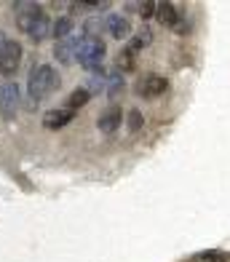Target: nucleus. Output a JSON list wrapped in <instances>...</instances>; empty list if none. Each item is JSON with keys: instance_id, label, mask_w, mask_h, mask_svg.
Returning a JSON list of instances; mask_svg holds the SVG:
<instances>
[{"instance_id": "nucleus-14", "label": "nucleus", "mask_w": 230, "mask_h": 262, "mask_svg": "<svg viewBox=\"0 0 230 262\" xmlns=\"http://www.w3.org/2000/svg\"><path fill=\"white\" fill-rule=\"evenodd\" d=\"M89 99H91V94H89L86 89H75V91L67 97V110H75V113H78L83 104H89Z\"/></svg>"}, {"instance_id": "nucleus-19", "label": "nucleus", "mask_w": 230, "mask_h": 262, "mask_svg": "<svg viewBox=\"0 0 230 262\" xmlns=\"http://www.w3.org/2000/svg\"><path fill=\"white\" fill-rule=\"evenodd\" d=\"M3 46H6V35L0 32V51H3Z\"/></svg>"}, {"instance_id": "nucleus-11", "label": "nucleus", "mask_w": 230, "mask_h": 262, "mask_svg": "<svg viewBox=\"0 0 230 262\" xmlns=\"http://www.w3.org/2000/svg\"><path fill=\"white\" fill-rule=\"evenodd\" d=\"M75 118V110H67V107H56V110H48L43 115V126L48 131H56V128H65L67 123H72Z\"/></svg>"}, {"instance_id": "nucleus-16", "label": "nucleus", "mask_w": 230, "mask_h": 262, "mask_svg": "<svg viewBox=\"0 0 230 262\" xmlns=\"http://www.w3.org/2000/svg\"><path fill=\"white\" fill-rule=\"evenodd\" d=\"M104 91H107V97H110V99H115L118 94L123 91V75H120V73L107 75V89Z\"/></svg>"}, {"instance_id": "nucleus-8", "label": "nucleus", "mask_w": 230, "mask_h": 262, "mask_svg": "<svg viewBox=\"0 0 230 262\" xmlns=\"http://www.w3.org/2000/svg\"><path fill=\"white\" fill-rule=\"evenodd\" d=\"M169 89V80L161 78V75H144L139 83H137V94L142 99H155Z\"/></svg>"}, {"instance_id": "nucleus-18", "label": "nucleus", "mask_w": 230, "mask_h": 262, "mask_svg": "<svg viewBox=\"0 0 230 262\" xmlns=\"http://www.w3.org/2000/svg\"><path fill=\"white\" fill-rule=\"evenodd\" d=\"M137 11H139L142 19H150V16H155V3H150V0H148V3H139Z\"/></svg>"}, {"instance_id": "nucleus-7", "label": "nucleus", "mask_w": 230, "mask_h": 262, "mask_svg": "<svg viewBox=\"0 0 230 262\" xmlns=\"http://www.w3.org/2000/svg\"><path fill=\"white\" fill-rule=\"evenodd\" d=\"M78 49H80V35H70V38L56 40L54 56H56L62 64H72V62L78 59Z\"/></svg>"}, {"instance_id": "nucleus-9", "label": "nucleus", "mask_w": 230, "mask_h": 262, "mask_svg": "<svg viewBox=\"0 0 230 262\" xmlns=\"http://www.w3.org/2000/svg\"><path fill=\"white\" fill-rule=\"evenodd\" d=\"M120 123H123V113H120L118 104H110L99 118H96V126H99L102 134H115L120 128Z\"/></svg>"}, {"instance_id": "nucleus-3", "label": "nucleus", "mask_w": 230, "mask_h": 262, "mask_svg": "<svg viewBox=\"0 0 230 262\" xmlns=\"http://www.w3.org/2000/svg\"><path fill=\"white\" fill-rule=\"evenodd\" d=\"M107 49L102 38H89V35H80V49H78V62L80 67H86L89 73L102 70V59H104Z\"/></svg>"}, {"instance_id": "nucleus-4", "label": "nucleus", "mask_w": 230, "mask_h": 262, "mask_svg": "<svg viewBox=\"0 0 230 262\" xmlns=\"http://www.w3.org/2000/svg\"><path fill=\"white\" fill-rule=\"evenodd\" d=\"M22 102V89L16 80H8L0 86V115L6 118V121H14L16 113H19V104Z\"/></svg>"}, {"instance_id": "nucleus-1", "label": "nucleus", "mask_w": 230, "mask_h": 262, "mask_svg": "<svg viewBox=\"0 0 230 262\" xmlns=\"http://www.w3.org/2000/svg\"><path fill=\"white\" fill-rule=\"evenodd\" d=\"M14 8H16V14H19V19H16L19 30L27 32L35 43L43 40L46 35L51 32V21H48V14H46V11H43L38 3H16Z\"/></svg>"}, {"instance_id": "nucleus-6", "label": "nucleus", "mask_w": 230, "mask_h": 262, "mask_svg": "<svg viewBox=\"0 0 230 262\" xmlns=\"http://www.w3.org/2000/svg\"><path fill=\"white\" fill-rule=\"evenodd\" d=\"M22 64V43L6 40L3 51H0V75H14Z\"/></svg>"}, {"instance_id": "nucleus-5", "label": "nucleus", "mask_w": 230, "mask_h": 262, "mask_svg": "<svg viewBox=\"0 0 230 262\" xmlns=\"http://www.w3.org/2000/svg\"><path fill=\"white\" fill-rule=\"evenodd\" d=\"M155 16L163 27H172L177 32H187V19L174 3H155Z\"/></svg>"}, {"instance_id": "nucleus-13", "label": "nucleus", "mask_w": 230, "mask_h": 262, "mask_svg": "<svg viewBox=\"0 0 230 262\" xmlns=\"http://www.w3.org/2000/svg\"><path fill=\"white\" fill-rule=\"evenodd\" d=\"M72 27H75V19H72V16H59L54 25H51V35H54L56 40L70 38V35H72Z\"/></svg>"}, {"instance_id": "nucleus-2", "label": "nucleus", "mask_w": 230, "mask_h": 262, "mask_svg": "<svg viewBox=\"0 0 230 262\" xmlns=\"http://www.w3.org/2000/svg\"><path fill=\"white\" fill-rule=\"evenodd\" d=\"M54 89H59V73L51 67V64H38L32 67L30 73V83H27V107L35 110L38 102L43 97H48Z\"/></svg>"}, {"instance_id": "nucleus-17", "label": "nucleus", "mask_w": 230, "mask_h": 262, "mask_svg": "<svg viewBox=\"0 0 230 262\" xmlns=\"http://www.w3.org/2000/svg\"><path fill=\"white\" fill-rule=\"evenodd\" d=\"M142 123H144L142 113H139V110H131V113H129V128H131V131H139Z\"/></svg>"}, {"instance_id": "nucleus-15", "label": "nucleus", "mask_w": 230, "mask_h": 262, "mask_svg": "<svg viewBox=\"0 0 230 262\" xmlns=\"http://www.w3.org/2000/svg\"><path fill=\"white\" fill-rule=\"evenodd\" d=\"M104 89H107V75L102 73V70H96V73H91L86 91H89V94H99V91H104Z\"/></svg>"}, {"instance_id": "nucleus-12", "label": "nucleus", "mask_w": 230, "mask_h": 262, "mask_svg": "<svg viewBox=\"0 0 230 262\" xmlns=\"http://www.w3.org/2000/svg\"><path fill=\"white\" fill-rule=\"evenodd\" d=\"M150 40H153V32H150V30H139V32L134 35V38H129V40H126V49H123V54L134 56V54H139L142 49H148Z\"/></svg>"}, {"instance_id": "nucleus-10", "label": "nucleus", "mask_w": 230, "mask_h": 262, "mask_svg": "<svg viewBox=\"0 0 230 262\" xmlns=\"http://www.w3.org/2000/svg\"><path fill=\"white\" fill-rule=\"evenodd\" d=\"M104 30L118 40H129V35H131V25L123 14H107L104 16Z\"/></svg>"}]
</instances>
